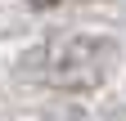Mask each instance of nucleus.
<instances>
[{
    "mask_svg": "<svg viewBox=\"0 0 126 121\" xmlns=\"http://www.w3.org/2000/svg\"><path fill=\"white\" fill-rule=\"evenodd\" d=\"M117 58H122V45L113 36H104V32H68V36H54V40L36 45L23 58V67H27V76H36L50 90L86 94V90H99L117 72Z\"/></svg>",
    "mask_w": 126,
    "mask_h": 121,
    "instance_id": "obj_1",
    "label": "nucleus"
}]
</instances>
